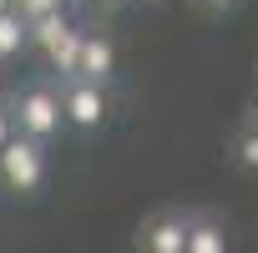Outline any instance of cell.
I'll return each instance as SVG.
<instances>
[{"instance_id": "obj_1", "label": "cell", "mask_w": 258, "mask_h": 253, "mask_svg": "<svg viewBox=\"0 0 258 253\" xmlns=\"http://www.w3.org/2000/svg\"><path fill=\"white\" fill-rule=\"evenodd\" d=\"M51 182V142H36L26 132H11L0 147V193L11 198H41Z\"/></svg>"}, {"instance_id": "obj_13", "label": "cell", "mask_w": 258, "mask_h": 253, "mask_svg": "<svg viewBox=\"0 0 258 253\" xmlns=\"http://www.w3.org/2000/svg\"><path fill=\"white\" fill-rule=\"evenodd\" d=\"M16 132V116H11V106L6 101H0V147H6V137Z\"/></svg>"}, {"instance_id": "obj_8", "label": "cell", "mask_w": 258, "mask_h": 253, "mask_svg": "<svg viewBox=\"0 0 258 253\" xmlns=\"http://www.w3.org/2000/svg\"><path fill=\"white\" fill-rule=\"evenodd\" d=\"M26 51H31V36H26V21L16 16V6H11V11H0V61L11 66V61H21Z\"/></svg>"}, {"instance_id": "obj_2", "label": "cell", "mask_w": 258, "mask_h": 253, "mask_svg": "<svg viewBox=\"0 0 258 253\" xmlns=\"http://www.w3.org/2000/svg\"><path fill=\"white\" fill-rule=\"evenodd\" d=\"M6 106H11V116H16V132H26V137H36V142H56V137L66 132L56 81H31V86H21Z\"/></svg>"}, {"instance_id": "obj_4", "label": "cell", "mask_w": 258, "mask_h": 253, "mask_svg": "<svg viewBox=\"0 0 258 253\" xmlns=\"http://www.w3.org/2000/svg\"><path fill=\"white\" fill-rule=\"evenodd\" d=\"M187 218H192V208L167 203V208H157V213H147L137 223V238L132 243L142 253H182L187 248Z\"/></svg>"}, {"instance_id": "obj_9", "label": "cell", "mask_w": 258, "mask_h": 253, "mask_svg": "<svg viewBox=\"0 0 258 253\" xmlns=\"http://www.w3.org/2000/svg\"><path fill=\"white\" fill-rule=\"evenodd\" d=\"M233 162H238L243 172H258V126H253V121L233 137Z\"/></svg>"}, {"instance_id": "obj_7", "label": "cell", "mask_w": 258, "mask_h": 253, "mask_svg": "<svg viewBox=\"0 0 258 253\" xmlns=\"http://www.w3.org/2000/svg\"><path fill=\"white\" fill-rule=\"evenodd\" d=\"M81 31L86 26H76V21H66L56 36H51V46L41 51L46 56V66L56 71V76H76V56H81Z\"/></svg>"}, {"instance_id": "obj_18", "label": "cell", "mask_w": 258, "mask_h": 253, "mask_svg": "<svg viewBox=\"0 0 258 253\" xmlns=\"http://www.w3.org/2000/svg\"><path fill=\"white\" fill-rule=\"evenodd\" d=\"M147 6H157V0H147Z\"/></svg>"}, {"instance_id": "obj_16", "label": "cell", "mask_w": 258, "mask_h": 253, "mask_svg": "<svg viewBox=\"0 0 258 253\" xmlns=\"http://www.w3.org/2000/svg\"><path fill=\"white\" fill-rule=\"evenodd\" d=\"M0 11H11V0H0Z\"/></svg>"}, {"instance_id": "obj_12", "label": "cell", "mask_w": 258, "mask_h": 253, "mask_svg": "<svg viewBox=\"0 0 258 253\" xmlns=\"http://www.w3.org/2000/svg\"><path fill=\"white\" fill-rule=\"evenodd\" d=\"M81 6H86L91 16H116V11L126 6V0H81Z\"/></svg>"}, {"instance_id": "obj_10", "label": "cell", "mask_w": 258, "mask_h": 253, "mask_svg": "<svg viewBox=\"0 0 258 253\" xmlns=\"http://www.w3.org/2000/svg\"><path fill=\"white\" fill-rule=\"evenodd\" d=\"M11 6H16V16L31 26V21H41V16H56V11H71L66 6V0H11Z\"/></svg>"}, {"instance_id": "obj_5", "label": "cell", "mask_w": 258, "mask_h": 253, "mask_svg": "<svg viewBox=\"0 0 258 253\" xmlns=\"http://www.w3.org/2000/svg\"><path fill=\"white\" fill-rule=\"evenodd\" d=\"M116 41L106 36V31H81V56H76V76H86V81H101V86H111L116 81Z\"/></svg>"}, {"instance_id": "obj_14", "label": "cell", "mask_w": 258, "mask_h": 253, "mask_svg": "<svg viewBox=\"0 0 258 253\" xmlns=\"http://www.w3.org/2000/svg\"><path fill=\"white\" fill-rule=\"evenodd\" d=\"M6 71H11V66L0 61V101H11V76H6Z\"/></svg>"}, {"instance_id": "obj_3", "label": "cell", "mask_w": 258, "mask_h": 253, "mask_svg": "<svg viewBox=\"0 0 258 253\" xmlns=\"http://www.w3.org/2000/svg\"><path fill=\"white\" fill-rule=\"evenodd\" d=\"M56 91H61V116H66V132H101L106 116H111V86L101 81H86V76H56Z\"/></svg>"}, {"instance_id": "obj_11", "label": "cell", "mask_w": 258, "mask_h": 253, "mask_svg": "<svg viewBox=\"0 0 258 253\" xmlns=\"http://www.w3.org/2000/svg\"><path fill=\"white\" fill-rule=\"evenodd\" d=\"M192 6L203 16H228V11H238V0H192Z\"/></svg>"}, {"instance_id": "obj_6", "label": "cell", "mask_w": 258, "mask_h": 253, "mask_svg": "<svg viewBox=\"0 0 258 253\" xmlns=\"http://www.w3.org/2000/svg\"><path fill=\"white\" fill-rule=\"evenodd\" d=\"M228 248H233V233H228L223 213L192 208V218H187V248L182 253H228Z\"/></svg>"}, {"instance_id": "obj_17", "label": "cell", "mask_w": 258, "mask_h": 253, "mask_svg": "<svg viewBox=\"0 0 258 253\" xmlns=\"http://www.w3.org/2000/svg\"><path fill=\"white\" fill-rule=\"evenodd\" d=\"M66 6H81V0H66Z\"/></svg>"}, {"instance_id": "obj_15", "label": "cell", "mask_w": 258, "mask_h": 253, "mask_svg": "<svg viewBox=\"0 0 258 253\" xmlns=\"http://www.w3.org/2000/svg\"><path fill=\"white\" fill-rule=\"evenodd\" d=\"M248 121H253V126H258V101H253V111H248Z\"/></svg>"}]
</instances>
